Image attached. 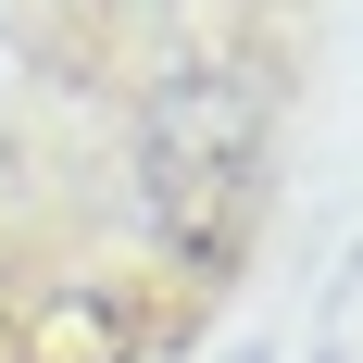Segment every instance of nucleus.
Returning a JSON list of instances; mask_svg holds the SVG:
<instances>
[{
    "label": "nucleus",
    "instance_id": "nucleus-1",
    "mask_svg": "<svg viewBox=\"0 0 363 363\" xmlns=\"http://www.w3.org/2000/svg\"><path fill=\"white\" fill-rule=\"evenodd\" d=\"M238 363H263V351H238Z\"/></svg>",
    "mask_w": 363,
    "mask_h": 363
}]
</instances>
